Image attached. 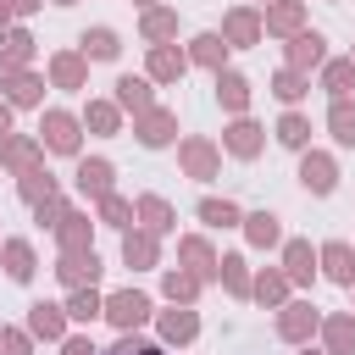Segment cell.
Masks as SVG:
<instances>
[{"label": "cell", "instance_id": "1", "mask_svg": "<svg viewBox=\"0 0 355 355\" xmlns=\"http://www.w3.org/2000/svg\"><path fill=\"white\" fill-rule=\"evenodd\" d=\"M33 139L44 144V155H67V161L83 155V122H78V111H67V105H44Z\"/></svg>", "mask_w": 355, "mask_h": 355}, {"label": "cell", "instance_id": "2", "mask_svg": "<svg viewBox=\"0 0 355 355\" xmlns=\"http://www.w3.org/2000/svg\"><path fill=\"white\" fill-rule=\"evenodd\" d=\"M178 166L189 183H216L222 178V144L211 133H183L178 139Z\"/></svg>", "mask_w": 355, "mask_h": 355}, {"label": "cell", "instance_id": "3", "mask_svg": "<svg viewBox=\"0 0 355 355\" xmlns=\"http://www.w3.org/2000/svg\"><path fill=\"white\" fill-rule=\"evenodd\" d=\"M100 316H105L116 333H139L144 322H155V300H150L144 288H111Z\"/></svg>", "mask_w": 355, "mask_h": 355}, {"label": "cell", "instance_id": "4", "mask_svg": "<svg viewBox=\"0 0 355 355\" xmlns=\"http://www.w3.org/2000/svg\"><path fill=\"white\" fill-rule=\"evenodd\" d=\"M316 327H322V311H316L311 300H288V305L272 311V333H277L283 344H294V349H305V344L316 338Z\"/></svg>", "mask_w": 355, "mask_h": 355}, {"label": "cell", "instance_id": "5", "mask_svg": "<svg viewBox=\"0 0 355 355\" xmlns=\"http://www.w3.org/2000/svg\"><path fill=\"white\" fill-rule=\"evenodd\" d=\"M294 178H300V189H305L311 200H327L344 172H338V155H333V150H316V144H311V150H300V172H294Z\"/></svg>", "mask_w": 355, "mask_h": 355}, {"label": "cell", "instance_id": "6", "mask_svg": "<svg viewBox=\"0 0 355 355\" xmlns=\"http://www.w3.org/2000/svg\"><path fill=\"white\" fill-rule=\"evenodd\" d=\"M44 72L39 67H22V72H0V100L11 111H44Z\"/></svg>", "mask_w": 355, "mask_h": 355}, {"label": "cell", "instance_id": "7", "mask_svg": "<svg viewBox=\"0 0 355 355\" xmlns=\"http://www.w3.org/2000/svg\"><path fill=\"white\" fill-rule=\"evenodd\" d=\"M72 189H78L89 205H100L105 194H116V166H111L105 155H78V161H72Z\"/></svg>", "mask_w": 355, "mask_h": 355}, {"label": "cell", "instance_id": "8", "mask_svg": "<svg viewBox=\"0 0 355 355\" xmlns=\"http://www.w3.org/2000/svg\"><path fill=\"white\" fill-rule=\"evenodd\" d=\"M222 155H233V161H255L261 150H266V128L255 122V116H227V128H222Z\"/></svg>", "mask_w": 355, "mask_h": 355}, {"label": "cell", "instance_id": "9", "mask_svg": "<svg viewBox=\"0 0 355 355\" xmlns=\"http://www.w3.org/2000/svg\"><path fill=\"white\" fill-rule=\"evenodd\" d=\"M50 272H55V283H61V288H89V283H100L105 261H100V250H61Z\"/></svg>", "mask_w": 355, "mask_h": 355}, {"label": "cell", "instance_id": "10", "mask_svg": "<svg viewBox=\"0 0 355 355\" xmlns=\"http://www.w3.org/2000/svg\"><path fill=\"white\" fill-rule=\"evenodd\" d=\"M22 327L33 333V344H61V338L72 333V322H67V305H61V300H33V305H28V316H22Z\"/></svg>", "mask_w": 355, "mask_h": 355}, {"label": "cell", "instance_id": "11", "mask_svg": "<svg viewBox=\"0 0 355 355\" xmlns=\"http://www.w3.org/2000/svg\"><path fill=\"white\" fill-rule=\"evenodd\" d=\"M155 338H161L166 349H189V344L200 338V311H194V305H166V311H155Z\"/></svg>", "mask_w": 355, "mask_h": 355}, {"label": "cell", "instance_id": "12", "mask_svg": "<svg viewBox=\"0 0 355 355\" xmlns=\"http://www.w3.org/2000/svg\"><path fill=\"white\" fill-rule=\"evenodd\" d=\"M322 61H327V33L322 28H300L294 39H283V67H294V72L311 78Z\"/></svg>", "mask_w": 355, "mask_h": 355}, {"label": "cell", "instance_id": "13", "mask_svg": "<svg viewBox=\"0 0 355 355\" xmlns=\"http://www.w3.org/2000/svg\"><path fill=\"white\" fill-rule=\"evenodd\" d=\"M144 78H150L155 89L183 83V78H189V55H183V44H150V50H144Z\"/></svg>", "mask_w": 355, "mask_h": 355}, {"label": "cell", "instance_id": "14", "mask_svg": "<svg viewBox=\"0 0 355 355\" xmlns=\"http://www.w3.org/2000/svg\"><path fill=\"white\" fill-rule=\"evenodd\" d=\"M44 83H50V89H67V94H83V89H89V61L78 55V44H72V50H50Z\"/></svg>", "mask_w": 355, "mask_h": 355}, {"label": "cell", "instance_id": "15", "mask_svg": "<svg viewBox=\"0 0 355 355\" xmlns=\"http://www.w3.org/2000/svg\"><path fill=\"white\" fill-rule=\"evenodd\" d=\"M133 139H139V150H166V144H178V111H172V105H150L144 116H133Z\"/></svg>", "mask_w": 355, "mask_h": 355}, {"label": "cell", "instance_id": "16", "mask_svg": "<svg viewBox=\"0 0 355 355\" xmlns=\"http://www.w3.org/2000/svg\"><path fill=\"white\" fill-rule=\"evenodd\" d=\"M116 261H122L128 272H161V239H155L150 227H128L122 244H116Z\"/></svg>", "mask_w": 355, "mask_h": 355}, {"label": "cell", "instance_id": "17", "mask_svg": "<svg viewBox=\"0 0 355 355\" xmlns=\"http://www.w3.org/2000/svg\"><path fill=\"white\" fill-rule=\"evenodd\" d=\"M216 261H222V255H216V244H211L205 233H178V266L194 272L205 288L216 283Z\"/></svg>", "mask_w": 355, "mask_h": 355}, {"label": "cell", "instance_id": "18", "mask_svg": "<svg viewBox=\"0 0 355 355\" xmlns=\"http://www.w3.org/2000/svg\"><path fill=\"white\" fill-rule=\"evenodd\" d=\"M277 272L288 277V288H311L316 283V250H311V239H283L277 244Z\"/></svg>", "mask_w": 355, "mask_h": 355}, {"label": "cell", "instance_id": "19", "mask_svg": "<svg viewBox=\"0 0 355 355\" xmlns=\"http://www.w3.org/2000/svg\"><path fill=\"white\" fill-rule=\"evenodd\" d=\"M316 277H327V283H338V288H355V244H349V239L316 244Z\"/></svg>", "mask_w": 355, "mask_h": 355}, {"label": "cell", "instance_id": "20", "mask_svg": "<svg viewBox=\"0 0 355 355\" xmlns=\"http://www.w3.org/2000/svg\"><path fill=\"white\" fill-rule=\"evenodd\" d=\"M216 33L227 39V50H255V44L266 39V33H261V11H255V6H227Z\"/></svg>", "mask_w": 355, "mask_h": 355}, {"label": "cell", "instance_id": "21", "mask_svg": "<svg viewBox=\"0 0 355 355\" xmlns=\"http://www.w3.org/2000/svg\"><path fill=\"white\" fill-rule=\"evenodd\" d=\"M133 227H150L155 239H166V233H178V205H172L166 194L144 189V194L133 200Z\"/></svg>", "mask_w": 355, "mask_h": 355}, {"label": "cell", "instance_id": "22", "mask_svg": "<svg viewBox=\"0 0 355 355\" xmlns=\"http://www.w3.org/2000/svg\"><path fill=\"white\" fill-rule=\"evenodd\" d=\"M33 166H44V144L33 139V133H6L0 139V172H11V178H22V172H33Z\"/></svg>", "mask_w": 355, "mask_h": 355}, {"label": "cell", "instance_id": "23", "mask_svg": "<svg viewBox=\"0 0 355 355\" xmlns=\"http://www.w3.org/2000/svg\"><path fill=\"white\" fill-rule=\"evenodd\" d=\"M211 89H216V105L227 111V116H250V100H255V83L239 72V67H222L216 78H211Z\"/></svg>", "mask_w": 355, "mask_h": 355}, {"label": "cell", "instance_id": "24", "mask_svg": "<svg viewBox=\"0 0 355 355\" xmlns=\"http://www.w3.org/2000/svg\"><path fill=\"white\" fill-rule=\"evenodd\" d=\"M300 28H311L305 0H277V6H266V11H261V33H266V39H294Z\"/></svg>", "mask_w": 355, "mask_h": 355}, {"label": "cell", "instance_id": "25", "mask_svg": "<svg viewBox=\"0 0 355 355\" xmlns=\"http://www.w3.org/2000/svg\"><path fill=\"white\" fill-rule=\"evenodd\" d=\"M183 55H189V67H205V72L216 78V72L227 67V55H233V50H227V39H222L216 28H200V33H189Z\"/></svg>", "mask_w": 355, "mask_h": 355}, {"label": "cell", "instance_id": "26", "mask_svg": "<svg viewBox=\"0 0 355 355\" xmlns=\"http://www.w3.org/2000/svg\"><path fill=\"white\" fill-rule=\"evenodd\" d=\"M111 100H116L122 116H144V111L155 105V83H150L144 72H122V78L111 83Z\"/></svg>", "mask_w": 355, "mask_h": 355}, {"label": "cell", "instance_id": "27", "mask_svg": "<svg viewBox=\"0 0 355 355\" xmlns=\"http://www.w3.org/2000/svg\"><path fill=\"white\" fill-rule=\"evenodd\" d=\"M78 122H83V133H94V139H116L128 116L116 111V100H111V94H89V100H83V111H78Z\"/></svg>", "mask_w": 355, "mask_h": 355}, {"label": "cell", "instance_id": "28", "mask_svg": "<svg viewBox=\"0 0 355 355\" xmlns=\"http://www.w3.org/2000/svg\"><path fill=\"white\" fill-rule=\"evenodd\" d=\"M0 272H6V283H33L39 277V250H33V239H6L0 244Z\"/></svg>", "mask_w": 355, "mask_h": 355}, {"label": "cell", "instance_id": "29", "mask_svg": "<svg viewBox=\"0 0 355 355\" xmlns=\"http://www.w3.org/2000/svg\"><path fill=\"white\" fill-rule=\"evenodd\" d=\"M33 55H39V39L28 33V22L0 28V72H22V67H33Z\"/></svg>", "mask_w": 355, "mask_h": 355}, {"label": "cell", "instance_id": "30", "mask_svg": "<svg viewBox=\"0 0 355 355\" xmlns=\"http://www.w3.org/2000/svg\"><path fill=\"white\" fill-rule=\"evenodd\" d=\"M94 216L83 205H67V216L55 222V250H94Z\"/></svg>", "mask_w": 355, "mask_h": 355}, {"label": "cell", "instance_id": "31", "mask_svg": "<svg viewBox=\"0 0 355 355\" xmlns=\"http://www.w3.org/2000/svg\"><path fill=\"white\" fill-rule=\"evenodd\" d=\"M294 300V288H288V277L277 272V266H261V272H250V305H261V311H277V305H288Z\"/></svg>", "mask_w": 355, "mask_h": 355}, {"label": "cell", "instance_id": "32", "mask_svg": "<svg viewBox=\"0 0 355 355\" xmlns=\"http://www.w3.org/2000/svg\"><path fill=\"white\" fill-rule=\"evenodd\" d=\"M316 338L327 355H355V311H322Z\"/></svg>", "mask_w": 355, "mask_h": 355}, {"label": "cell", "instance_id": "33", "mask_svg": "<svg viewBox=\"0 0 355 355\" xmlns=\"http://www.w3.org/2000/svg\"><path fill=\"white\" fill-rule=\"evenodd\" d=\"M239 233H244L250 250H277V244H283V216H277V211H244Z\"/></svg>", "mask_w": 355, "mask_h": 355}, {"label": "cell", "instance_id": "34", "mask_svg": "<svg viewBox=\"0 0 355 355\" xmlns=\"http://www.w3.org/2000/svg\"><path fill=\"white\" fill-rule=\"evenodd\" d=\"M316 89H322L327 100H349V94H355V61H349V55H327V61L316 67Z\"/></svg>", "mask_w": 355, "mask_h": 355}, {"label": "cell", "instance_id": "35", "mask_svg": "<svg viewBox=\"0 0 355 355\" xmlns=\"http://www.w3.org/2000/svg\"><path fill=\"white\" fill-rule=\"evenodd\" d=\"M139 39H144V50H150V44H178V6H150V11H139Z\"/></svg>", "mask_w": 355, "mask_h": 355}, {"label": "cell", "instance_id": "36", "mask_svg": "<svg viewBox=\"0 0 355 355\" xmlns=\"http://www.w3.org/2000/svg\"><path fill=\"white\" fill-rule=\"evenodd\" d=\"M78 55H83L89 67H94V61H116V55H122V33L105 28V22H94V28L78 33Z\"/></svg>", "mask_w": 355, "mask_h": 355}, {"label": "cell", "instance_id": "37", "mask_svg": "<svg viewBox=\"0 0 355 355\" xmlns=\"http://www.w3.org/2000/svg\"><path fill=\"white\" fill-rule=\"evenodd\" d=\"M216 283H222V294H227V300L250 305V261H244L239 250H227V255L216 261Z\"/></svg>", "mask_w": 355, "mask_h": 355}, {"label": "cell", "instance_id": "38", "mask_svg": "<svg viewBox=\"0 0 355 355\" xmlns=\"http://www.w3.org/2000/svg\"><path fill=\"white\" fill-rule=\"evenodd\" d=\"M200 294H205V283H200L194 272L161 266V300H166V305H200Z\"/></svg>", "mask_w": 355, "mask_h": 355}, {"label": "cell", "instance_id": "39", "mask_svg": "<svg viewBox=\"0 0 355 355\" xmlns=\"http://www.w3.org/2000/svg\"><path fill=\"white\" fill-rule=\"evenodd\" d=\"M194 216H200L205 227L227 233V227H239V222H244V205H239V200H227V194H205V200L194 205Z\"/></svg>", "mask_w": 355, "mask_h": 355}, {"label": "cell", "instance_id": "40", "mask_svg": "<svg viewBox=\"0 0 355 355\" xmlns=\"http://www.w3.org/2000/svg\"><path fill=\"white\" fill-rule=\"evenodd\" d=\"M266 89L283 100V111H300V100L311 94V78H305V72H294V67H277V72L266 78Z\"/></svg>", "mask_w": 355, "mask_h": 355}, {"label": "cell", "instance_id": "41", "mask_svg": "<svg viewBox=\"0 0 355 355\" xmlns=\"http://www.w3.org/2000/svg\"><path fill=\"white\" fill-rule=\"evenodd\" d=\"M272 139H277L283 150H294V155L311 150V116H305V111H283V116L272 122Z\"/></svg>", "mask_w": 355, "mask_h": 355}, {"label": "cell", "instance_id": "42", "mask_svg": "<svg viewBox=\"0 0 355 355\" xmlns=\"http://www.w3.org/2000/svg\"><path fill=\"white\" fill-rule=\"evenodd\" d=\"M55 194H61V178H55L50 166H33V172H22V178H17V200H22V205L55 200Z\"/></svg>", "mask_w": 355, "mask_h": 355}, {"label": "cell", "instance_id": "43", "mask_svg": "<svg viewBox=\"0 0 355 355\" xmlns=\"http://www.w3.org/2000/svg\"><path fill=\"white\" fill-rule=\"evenodd\" d=\"M67 322H100V311H105V294H100V283H89V288H67Z\"/></svg>", "mask_w": 355, "mask_h": 355}, {"label": "cell", "instance_id": "44", "mask_svg": "<svg viewBox=\"0 0 355 355\" xmlns=\"http://www.w3.org/2000/svg\"><path fill=\"white\" fill-rule=\"evenodd\" d=\"M327 133H333V144L338 150H355V94L349 100H327Z\"/></svg>", "mask_w": 355, "mask_h": 355}, {"label": "cell", "instance_id": "45", "mask_svg": "<svg viewBox=\"0 0 355 355\" xmlns=\"http://www.w3.org/2000/svg\"><path fill=\"white\" fill-rule=\"evenodd\" d=\"M94 222L111 227V233H128V227H133V200H128V194H105V200L94 205Z\"/></svg>", "mask_w": 355, "mask_h": 355}, {"label": "cell", "instance_id": "46", "mask_svg": "<svg viewBox=\"0 0 355 355\" xmlns=\"http://www.w3.org/2000/svg\"><path fill=\"white\" fill-rule=\"evenodd\" d=\"M100 355H166V344L144 338V333H116V344H105Z\"/></svg>", "mask_w": 355, "mask_h": 355}, {"label": "cell", "instance_id": "47", "mask_svg": "<svg viewBox=\"0 0 355 355\" xmlns=\"http://www.w3.org/2000/svg\"><path fill=\"white\" fill-rule=\"evenodd\" d=\"M0 355H33V333L17 327V322H6L0 327Z\"/></svg>", "mask_w": 355, "mask_h": 355}, {"label": "cell", "instance_id": "48", "mask_svg": "<svg viewBox=\"0 0 355 355\" xmlns=\"http://www.w3.org/2000/svg\"><path fill=\"white\" fill-rule=\"evenodd\" d=\"M61 216H67V194H55V200H39V205H33V222H39V227H50V233H55V222H61Z\"/></svg>", "mask_w": 355, "mask_h": 355}, {"label": "cell", "instance_id": "49", "mask_svg": "<svg viewBox=\"0 0 355 355\" xmlns=\"http://www.w3.org/2000/svg\"><path fill=\"white\" fill-rule=\"evenodd\" d=\"M61 355H100V344H94L89 333H67V338H61Z\"/></svg>", "mask_w": 355, "mask_h": 355}, {"label": "cell", "instance_id": "50", "mask_svg": "<svg viewBox=\"0 0 355 355\" xmlns=\"http://www.w3.org/2000/svg\"><path fill=\"white\" fill-rule=\"evenodd\" d=\"M6 6H11V17H17V22H28V17H39V11H44V0H6Z\"/></svg>", "mask_w": 355, "mask_h": 355}, {"label": "cell", "instance_id": "51", "mask_svg": "<svg viewBox=\"0 0 355 355\" xmlns=\"http://www.w3.org/2000/svg\"><path fill=\"white\" fill-rule=\"evenodd\" d=\"M11 116H17V111H11V105H6V100H0V139H6V133H11Z\"/></svg>", "mask_w": 355, "mask_h": 355}, {"label": "cell", "instance_id": "52", "mask_svg": "<svg viewBox=\"0 0 355 355\" xmlns=\"http://www.w3.org/2000/svg\"><path fill=\"white\" fill-rule=\"evenodd\" d=\"M11 22H17V17H11V6L0 0V28H11Z\"/></svg>", "mask_w": 355, "mask_h": 355}, {"label": "cell", "instance_id": "53", "mask_svg": "<svg viewBox=\"0 0 355 355\" xmlns=\"http://www.w3.org/2000/svg\"><path fill=\"white\" fill-rule=\"evenodd\" d=\"M133 6H139V11H150V6H166V0H133Z\"/></svg>", "mask_w": 355, "mask_h": 355}, {"label": "cell", "instance_id": "54", "mask_svg": "<svg viewBox=\"0 0 355 355\" xmlns=\"http://www.w3.org/2000/svg\"><path fill=\"white\" fill-rule=\"evenodd\" d=\"M300 355H327V349H322V344H305V349H300Z\"/></svg>", "mask_w": 355, "mask_h": 355}, {"label": "cell", "instance_id": "55", "mask_svg": "<svg viewBox=\"0 0 355 355\" xmlns=\"http://www.w3.org/2000/svg\"><path fill=\"white\" fill-rule=\"evenodd\" d=\"M250 6H255V11H266V6H277V0H250Z\"/></svg>", "mask_w": 355, "mask_h": 355}, {"label": "cell", "instance_id": "56", "mask_svg": "<svg viewBox=\"0 0 355 355\" xmlns=\"http://www.w3.org/2000/svg\"><path fill=\"white\" fill-rule=\"evenodd\" d=\"M50 6H61V11H67V6H78V0H50Z\"/></svg>", "mask_w": 355, "mask_h": 355}, {"label": "cell", "instance_id": "57", "mask_svg": "<svg viewBox=\"0 0 355 355\" xmlns=\"http://www.w3.org/2000/svg\"><path fill=\"white\" fill-rule=\"evenodd\" d=\"M349 61H355V44H349Z\"/></svg>", "mask_w": 355, "mask_h": 355}, {"label": "cell", "instance_id": "58", "mask_svg": "<svg viewBox=\"0 0 355 355\" xmlns=\"http://www.w3.org/2000/svg\"><path fill=\"white\" fill-rule=\"evenodd\" d=\"M349 294H355V288H349ZM349 311H355V305H349Z\"/></svg>", "mask_w": 355, "mask_h": 355}, {"label": "cell", "instance_id": "59", "mask_svg": "<svg viewBox=\"0 0 355 355\" xmlns=\"http://www.w3.org/2000/svg\"><path fill=\"white\" fill-rule=\"evenodd\" d=\"M0 244H6V239H0Z\"/></svg>", "mask_w": 355, "mask_h": 355}]
</instances>
